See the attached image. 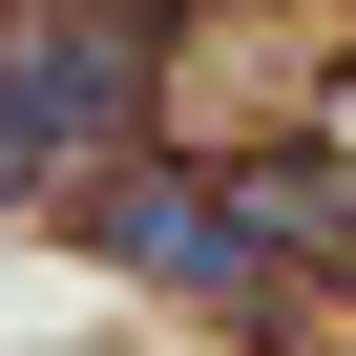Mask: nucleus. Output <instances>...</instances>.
Masks as SVG:
<instances>
[{
  "label": "nucleus",
  "mask_w": 356,
  "mask_h": 356,
  "mask_svg": "<svg viewBox=\"0 0 356 356\" xmlns=\"http://www.w3.org/2000/svg\"><path fill=\"white\" fill-rule=\"evenodd\" d=\"M126 126V22H0V147Z\"/></svg>",
  "instance_id": "2"
},
{
  "label": "nucleus",
  "mask_w": 356,
  "mask_h": 356,
  "mask_svg": "<svg viewBox=\"0 0 356 356\" xmlns=\"http://www.w3.org/2000/svg\"><path fill=\"white\" fill-rule=\"evenodd\" d=\"M84 231H105V273H168V293H252V252H273L231 189H168V168H105Z\"/></svg>",
  "instance_id": "1"
},
{
  "label": "nucleus",
  "mask_w": 356,
  "mask_h": 356,
  "mask_svg": "<svg viewBox=\"0 0 356 356\" xmlns=\"http://www.w3.org/2000/svg\"><path fill=\"white\" fill-rule=\"evenodd\" d=\"M0 189H22V147H0Z\"/></svg>",
  "instance_id": "3"
}]
</instances>
